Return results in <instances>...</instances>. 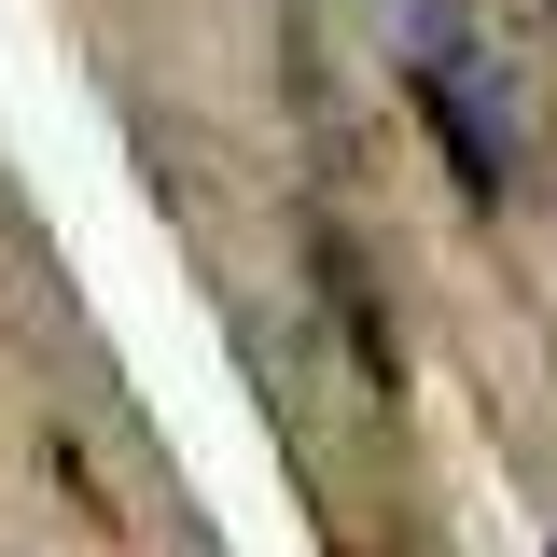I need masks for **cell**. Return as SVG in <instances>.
I'll return each mask as SVG.
<instances>
[{
    "mask_svg": "<svg viewBox=\"0 0 557 557\" xmlns=\"http://www.w3.org/2000/svg\"><path fill=\"white\" fill-rule=\"evenodd\" d=\"M391 28H405V57H418V98H432L446 168H460L474 196H516V112H502V70H487V42L446 14V0H391Z\"/></svg>",
    "mask_w": 557,
    "mask_h": 557,
    "instance_id": "6da1fadb",
    "label": "cell"
}]
</instances>
